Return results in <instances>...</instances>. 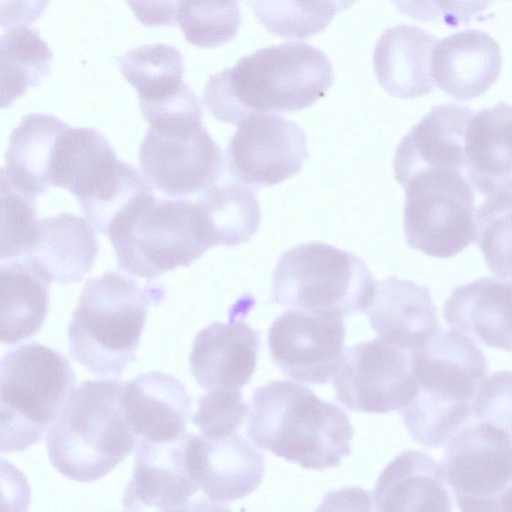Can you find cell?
Returning <instances> with one entry per match:
<instances>
[{
  "label": "cell",
  "instance_id": "cell-1",
  "mask_svg": "<svg viewBox=\"0 0 512 512\" xmlns=\"http://www.w3.org/2000/svg\"><path fill=\"white\" fill-rule=\"evenodd\" d=\"M320 49L288 42L259 49L233 67L212 74L203 101L219 121L238 125L255 113H291L314 104L334 82Z\"/></svg>",
  "mask_w": 512,
  "mask_h": 512
},
{
  "label": "cell",
  "instance_id": "cell-2",
  "mask_svg": "<svg viewBox=\"0 0 512 512\" xmlns=\"http://www.w3.org/2000/svg\"><path fill=\"white\" fill-rule=\"evenodd\" d=\"M246 431L259 448L312 470L338 467L354 436L344 410L289 380L254 391Z\"/></svg>",
  "mask_w": 512,
  "mask_h": 512
},
{
  "label": "cell",
  "instance_id": "cell-3",
  "mask_svg": "<svg viewBox=\"0 0 512 512\" xmlns=\"http://www.w3.org/2000/svg\"><path fill=\"white\" fill-rule=\"evenodd\" d=\"M488 371L483 352L455 329H439L424 347L414 351L416 391L399 411L412 439L427 448H438L472 423L473 400Z\"/></svg>",
  "mask_w": 512,
  "mask_h": 512
},
{
  "label": "cell",
  "instance_id": "cell-4",
  "mask_svg": "<svg viewBox=\"0 0 512 512\" xmlns=\"http://www.w3.org/2000/svg\"><path fill=\"white\" fill-rule=\"evenodd\" d=\"M165 295L118 272L87 280L68 326L70 355L94 375H121L136 359L148 307Z\"/></svg>",
  "mask_w": 512,
  "mask_h": 512
},
{
  "label": "cell",
  "instance_id": "cell-5",
  "mask_svg": "<svg viewBox=\"0 0 512 512\" xmlns=\"http://www.w3.org/2000/svg\"><path fill=\"white\" fill-rule=\"evenodd\" d=\"M124 382L84 380L70 393L46 436L52 465L77 482L98 480L135 449L122 405Z\"/></svg>",
  "mask_w": 512,
  "mask_h": 512
},
{
  "label": "cell",
  "instance_id": "cell-6",
  "mask_svg": "<svg viewBox=\"0 0 512 512\" xmlns=\"http://www.w3.org/2000/svg\"><path fill=\"white\" fill-rule=\"evenodd\" d=\"M76 376L69 361L38 342L8 350L0 364V450L38 443L59 416Z\"/></svg>",
  "mask_w": 512,
  "mask_h": 512
},
{
  "label": "cell",
  "instance_id": "cell-7",
  "mask_svg": "<svg viewBox=\"0 0 512 512\" xmlns=\"http://www.w3.org/2000/svg\"><path fill=\"white\" fill-rule=\"evenodd\" d=\"M376 283L364 260L351 252L313 241L282 254L272 276L270 300L307 311L345 318L366 311Z\"/></svg>",
  "mask_w": 512,
  "mask_h": 512
},
{
  "label": "cell",
  "instance_id": "cell-8",
  "mask_svg": "<svg viewBox=\"0 0 512 512\" xmlns=\"http://www.w3.org/2000/svg\"><path fill=\"white\" fill-rule=\"evenodd\" d=\"M108 238L118 266L145 279L188 267L210 249L198 205L187 199L153 196Z\"/></svg>",
  "mask_w": 512,
  "mask_h": 512
},
{
  "label": "cell",
  "instance_id": "cell-9",
  "mask_svg": "<svg viewBox=\"0 0 512 512\" xmlns=\"http://www.w3.org/2000/svg\"><path fill=\"white\" fill-rule=\"evenodd\" d=\"M403 187V227L411 248L431 257L450 258L475 240V197L464 172L427 169Z\"/></svg>",
  "mask_w": 512,
  "mask_h": 512
},
{
  "label": "cell",
  "instance_id": "cell-10",
  "mask_svg": "<svg viewBox=\"0 0 512 512\" xmlns=\"http://www.w3.org/2000/svg\"><path fill=\"white\" fill-rule=\"evenodd\" d=\"M441 466L461 511H503L512 491V440L506 432L468 424L447 443Z\"/></svg>",
  "mask_w": 512,
  "mask_h": 512
},
{
  "label": "cell",
  "instance_id": "cell-11",
  "mask_svg": "<svg viewBox=\"0 0 512 512\" xmlns=\"http://www.w3.org/2000/svg\"><path fill=\"white\" fill-rule=\"evenodd\" d=\"M413 352L379 337L346 348L333 376L337 400L353 412L400 411L416 391Z\"/></svg>",
  "mask_w": 512,
  "mask_h": 512
},
{
  "label": "cell",
  "instance_id": "cell-12",
  "mask_svg": "<svg viewBox=\"0 0 512 512\" xmlns=\"http://www.w3.org/2000/svg\"><path fill=\"white\" fill-rule=\"evenodd\" d=\"M138 154L147 181L171 197L203 192L224 171L222 152L203 123L162 129L150 127Z\"/></svg>",
  "mask_w": 512,
  "mask_h": 512
},
{
  "label": "cell",
  "instance_id": "cell-13",
  "mask_svg": "<svg viewBox=\"0 0 512 512\" xmlns=\"http://www.w3.org/2000/svg\"><path fill=\"white\" fill-rule=\"evenodd\" d=\"M226 149L230 175L250 186H272L298 174L308 158L304 130L274 113H255L238 125Z\"/></svg>",
  "mask_w": 512,
  "mask_h": 512
},
{
  "label": "cell",
  "instance_id": "cell-14",
  "mask_svg": "<svg viewBox=\"0 0 512 512\" xmlns=\"http://www.w3.org/2000/svg\"><path fill=\"white\" fill-rule=\"evenodd\" d=\"M345 336L341 316L292 308L273 321L268 347L282 373L301 383L320 385L333 378Z\"/></svg>",
  "mask_w": 512,
  "mask_h": 512
},
{
  "label": "cell",
  "instance_id": "cell-15",
  "mask_svg": "<svg viewBox=\"0 0 512 512\" xmlns=\"http://www.w3.org/2000/svg\"><path fill=\"white\" fill-rule=\"evenodd\" d=\"M188 432L167 442L138 439L133 476L123 495L126 511L211 510L187 466Z\"/></svg>",
  "mask_w": 512,
  "mask_h": 512
},
{
  "label": "cell",
  "instance_id": "cell-16",
  "mask_svg": "<svg viewBox=\"0 0 512 512\" xmlns=\"http://www.w3.org/2000/svg\"><path fill=\"white\" fill-rule=\"evenodd\" d=\"M186 460L211 510L251 494L266 470L262 451L237 432L219 439L188 432Z\"/></svg>",
  "mask_w": 512,
  "mask_h": 512
},
{
  "label": "cell",
  "instance_id": "cell-17",
  "mask_svg": "<svg viewBox=\"0 0 512 512\" xmlns=\"http://www.w3.org/2000/svg\"><path fill=\"white\" fill-rule=\"evenodd\" d=\"M473 110L454 103L433 107L401 140L393 160L402 186L419 172L432 168L466 174L465 136Z\"/></svg>",
  "mask_w": 512,
  "mask_h": 512
},
{
  "label": "cell",
  "instance_id": "cell-18",
  "mask_svg": "<svg viewBox=\"0 0 512 512\" xmlns=\"http://www.w3.org/2000/svg\"><path fill=\"white\" fill-rule=\"evenodd\" d=\"M259 332L241 320L214 321L196 335L191 373L205 390L241 389L257 368Z\"/></svg>",
  "mask_w": 512,
  "mask_h": 512
},
{
  "label": "cell",
  "instance_id": "cell-19",
  "mask_svg": "<svg viewBox=\"0 0 512 512\" xmlns=\"http://www.w3.org/2000/svg\"><path fill=\"white\" fill-rule=\"evenodd\" d=\"M366 312L378 337L402 350L421 349L439 331L430 290L395 276L376 283Z\"/></svg>",
  "mask_w": 512,
  "mask_h": 512
},
{
  "label": "cell",
  "instance_id": "cell-20",
  "mask_svg": "<svg viewBox=\"0 0 512 512\" xmlns=\"http://www.w3.org/2000/svg\"><path fill=\"white\" fill-rule=\"evenodd\" d=\"M501 67L499 44L477 29L460 31L436 42L430 59L433 82L460 101L485 94L497 81Z\"/></svg>",
  "mask_w": 512,
  "mask_h": 512
},
{
  "label": "cell",
  "instance_id": "cell-21",
  "mask_svg": "<svg viewBox=\"0 0 512 512\" xmlns=\"http://www.w3.org/2000/svg\"><path fill=\"white\" fill-rule=\"evenodd\" d=\"M122 405L137 438L153 442L178 438L192 416L186 386L160 371L142 373L126 382Z\"/></svg>",
  "mask_w": 512,
  "mask_h": 512
},
{
  "label": "cell",
  "instance_id": "cell-22",
  "mask_svg": "<svg viewBox=\"0 0 512 512\" xmlns=\"http://www.w3.org/2000/svg\"><path fill=\"white\" fill-rule=\"evenodd\" d=\"M443 316L475 343L512 351V281L487 276L455 287Z\"/></svg>",
  "mask_w": 512,
  "mask_h": 512
},
{
  "label": "cell",
  "instance_id": "cell-23",
  "mask_svg": "<svg viewBox=\"0 0 512 512\" xmlns=\"http://www.w3.org/2000/svg\"><path fill=\"white\" fill-rule=\"evenodd\" d=\"M441 463L414 449L398 454L381 472L373 499L377 511H451Z\"/></svg>",
  "mask_w": 512,
  "mask_h": 512
},
{
  "label": "cell",
  "instance_id": "cell-24",
  "mask_svg": "<svg viewBox=\"0 0 512 512\" xmlns=\"http://www.w3.org/2000/svg\"><path fill=\"white\" fill-rule=\"evenodd\" d=\"M94 226L86 219L62 212L39 219L34 242L23 256L51 282H79L91 271L98 253Z\"/></svg>",
  "mask_w": 512,
  "mask_h": 512
},
{
  "label": "cell",
  "instance_id": "cell-25",
  "mask_svg": "<svg viewBox=\"0 0 512 512\" xmlns=\"http://www.w3.org/2000/svg\"><path fill=\"white\" fill-rule=\"evenodd\" d=\"M466 176L485 196L512 191V105L499 102L469 120L465 136Z\"/></svg>",
  "mask_w": 512,
  "mask_h": 512
},
{
  "label": "cell",
  "instance_id": "cell-26",
  "mask_svg": "<svg viewBox=\"0 0 512 512\" xmlns=\"http://www.w3.org/2000/svg\"><path fill=\"white\" fill-rule=\"evenodd\" d=\"M437 39L420 27L400 24L385 30L373 53L376 78L391 96L413 99L434 89L430 59Z\"/></svg>",
  "mask_w": 512,
  "mask_h": 512
},
{
  "label": "cell",
  "instance_id": "cell-27",
  "mask_svg": "<svg viewBox=\"0 0 512 512\" xmlns=\"http://www.w3.org/2000/svg\"><path fill=\"white\" fill-rule=\"evenodd\" d=\"M69 125L54 115L30 113L12 131L1 170L22 193L36 198L50 185L51 169L58 141Z\"/></svg>",
  "mask_w": 512,
  "mask_h": 512
},
{
  "label": "cell",
  "instance_id": "cell-28",
  "mask_svg": "<svg viewBox=\"0 0 512 512\" xmlns=\"http://www.w3.org/2000/svg\"><path fill=\"white\" fill-rule=\"evenodd\" d=\"M0 337L15 344L35 335L49 307L50 280L25 258L2 261Z\"/></svg>",
  "mask_w": 512,
  "mask_h": 512
},
{
  "label": "cell",
  "instance_id": "cell-29",
  "mask_svg": "<svg viewBox=\"0 0 512 512\" xmlns=\"http://www.w3.org/2000/svg\"><path fill=\"white\" fill-rule=\"evenodd\" d=\"M117 162L113 148L98 130L68 126L55 149L52 185L67 189L79 199L97 188Z\"/></svg>",
  "mask_w": 512,
  "mask_h": 512
},
{
  "label": "cell",
  "instance_id": "cell-30",
  "mask_svg": "<svg viewBox=\"0 0 512 512\" xmlns=\"http://www.w3.org/2000/svg\"><path fill=\"white\" fill-rule=\"evenodd\" d=\"M196 203L210 248L247 242L259 228L261 212L256 193L242 183L213 184Z\"/></svg>",
  "mask_w": 512,
  "mask_h": 512
},
{
  "label": "cell",
  "instance_id": "cell-31",
  "mask_svg": "<svg viewBox=\"0 0 512 512\" xmlns=\"http://www.w3.org/2000/svg\"><path fill=\"white\" fill-rule=\"evenodd\" d=\"M153 196L147 179L135 167L119 160L112 173L78 202L94 228L109 236Z\"/></svg>",
  "mask_w": 512,
  "mask_h": 512
},
{
  "label": "cell",
  "instance_id": "cell-32",
  "mask_svg": "<svg viewBox=\"0 0 512 512\" xmlns=\"http://www.w3.org/2000/svg\"><path fill=\"white\" fill-rule=\"evenodd\" d=\"M0 55L1 104L6 108L49 74L53 53L37 29L18 26L2 34Z\"/></svg>",
  "mask_w": 512,
  "mask_h": 512
},
{
  "label": "cell",
  "instance_id": "cell-33",
  "mask_svg": "<svg viewBox=\"0 0 512 512\" xmlns=\"http://www.w3.org/2000/svg\"><path fill=\"white\" fill-rule=\"evenodd\" d=\"M118 66L124 79L137 91L139 100L162 97L184 84L183 56L168 44L131 49L118 58Z\"/></svg>",
  "mask_w": 512,
  "mask_h": 512
},
{
  "label": "cell",
  "instance_id": "cell-34",
  "mask_svg": "<svg viewBox=\"0 0 512 512\" xmlns=\"http://www.w3.org/2000/svg\"><path fill=\"white\" fill-rule=\"evenodd\" d=\"M249 5L268 32L284 39L315 36L339 12L335 0H250Z\"/></svg>",
  "mask_w": 512,
  "mask_h": 512
},
{
  "label": "cell",
  "instance_id": "cell-35",
  "mask_svg": "<svg viewBox=\"0 0 512 512\" xmlns=\"http://www.w3.org/2000/svg\"><path fill=\"white\" fill-rule=\"evenodd\" d=\"M489 270L512 279V191L490 195L475 212V240Z\"/></svg>",
  "mask_w": 512,
  "mask_h": 512
},
{
  "label": "cell",
  "instance_id": "cell-36",
  "mask_svg": "<svg viewBox=\"0 0 512 512\" xmlns=\"http://www.w3.org/2000/svg\"><path fill=\"white\" fill-rule=\"evenodd\" d=\"M177 22L186 41L200 48L230 42L241 24L238 0H182Z\"/></svg>",
  "mask_w": 512,
  "mask_h": 512
},
{
  "label": "cell",
  "instance_id": "cell-37",
  "mask_svg": "<svg viewBox=\"0 0 512 512\" xmlns=\"http://www.w3.org/2000/svg\"><path fill=\"white\" fill-rule=\"evenodd\" d=\"M1 201V260L15 259L25 255L34 242L39 223L36 198L16 189L1 174Z\"/></svg>",
  "mask_w": 512,
  "mask_h": 512
},
{
  "label": "cell",
  "instance_id": "cell-38",
  "mask_svg": "<svg viewBox=\"0 0 512 512\" xmlns=\"http://www.w3.org/2000/svg\"><path fill=\"white\" fill-rule=\"evenodd\" d=\"M249 408L240 389L209 390L199 399L193 423L205 438H224L239 429Z\"/></svg>",
  "mask_w": 512,
  "mask_h": 512
},
{
  "label": "cell",
  "instance_id": "cell-39",
  "mask_svg": "<svg viewBox=\"0 0 512 512\" xmlns=\"http://www.w3.org/2000/svg\"><path fill=\"white\" fill-rule=\"evenodd\" d=\"M472 419L512 437V370L493 372L481 382L473 400Z\"/></svg>",
  "mask_w": 512,
  "mask_h": 512
},
{
  "label": "cell",
  "instance_id": "cell-40",
  "mask_svg": "<svg viewBox=\"0 0 512 512\" xmlns=\"http://www.w3.org/2000/svg\"><path fill=\"white\" fill-rule=\"evenodd\" d=\"M143 118L152 128H175L201 124L203 109L187 84L165 96L139 100Z\"/></svg>",
  "mask_w": 512,
  "mask_h": 512
},
{
  "label": "cell",
  "instance_id": "cell-41",
  "mask_svg": "<svg viewBox=\"0 0 512 512\" xmlns=\"http://www.w3.org/2000/svg\"><path fill=\"white\" fill-rule=\"evenodd\" d=\"M398 10L418 21L442 20L457 27L479 19L491 0H391Z\"/></svg>",
  "mask_w": 512,
  "mask_h": 512
},
{
  "label": "cell",
  "instance_id": "cell-42",
  "mask_svg": "<svg viewBox=\"0 0 512 512\" xmlns=\"http://www.w3.org/2000/svg\"><path fill=\"white\" fill-rule=\"evenodd\" d=\"M137 20L147 27H172L176 24L182 0H125Z\"/></svg>",
  "mask_w": 512,
  "mask_h": 512
},
{
  "label": "cell",
  "instance_id": "cell-43",
  "mask_svg": "<svg viewBox=\"0 0 512 512\" xmlns=\"http://www.w3.org/2000/svg\"><path fill=\"white\" fill-rule=\"evenodd\" d=\"M49 4V0H0L1 8L16 17H41Z\"/></svg>",
  "mask_w": 512,
  "mask_h": 512
},
{
  "label": "cell",
  "instance_id": "cell-44",
  "mask_svg": "<svg viewBox=\"0 0 512 512\" xmlns=\"http://www.w3.org/2000/svg\"><path fill=\"white\" fill-rule=\"evenodd\" d=\"M358 0H335L339 12L349 9Z\"/></svg>",
  "mask_w": 512,
  "mask_h": 512
},
{
  "label": "cell",
  "instance_id": "cell-45",
  "mask_svg": "<svg viewBox=\"0 0 512 512\" xmlns=\"http://www.w3.org/2000/svg\"><path fill=\"white\" fill-rule=\"evenodd\" d=\"M504 511H512V491L510 492V494L506 500V503L504 506Z\"/></svg>",
  "mask_w": 512,
  "mask_h": 512
},
{
  "label": "cell",
  "instance_id": "cell-46",
  "mask_svg": "<svg viewBox=\"0 0 512 512\" xmlns=\"http://www.w3.org/2000/svg\"><path fill=\"white\" fill-rule=\"evenodd\" d=\"M239 1V0H238Z\"/></svg>",
  "mask_w": 512,
  "mask_h": 512
}]
</instances>
